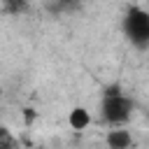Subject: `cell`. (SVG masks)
I'll return each mask as SVG.
<instances>
[{"mask_svg": "<svg viewBox=\"0 0 149 149\" xmlns=\"http://www.w3.org/2000/svg\"><path fill=\"white\" fill-rule=\"evenodd\" d=\"M114 95H123L119 84H112V86H107V88H105V98H114Z\"/></svg>", "mask_w": 149, "mask_h": 149, "instance_id": "obj_6", "label": "cell"}, {"mask_svg": "<svg viewBox=\"0 0 149 149\" xmlns=\"http://www.w3.org/2000/svg\"><path fill=\"white\" fill-rule=\"evenodd\" d=\"M133 100L126 95H114V98H102V119L112 126H121L130 119L133 114Z\"/></svg>", "mask_w": 149, "mask_h": 149, "instance_id": "obj_2", "label": "cell"}, {"mask_svg": "<svg viewBox=\"0 0 149 149\" xmlns=\"http://www.w3.org/2000/svg\"><path fill=\"white\" fill-rule=\"evenodd\" d=\"M107 149H133V135L126 128H112L105 135Z\"/></svg>", "mask_w": 149, "mask_h": 149, "instance_id": "obj_3", "label": "cell"}, {"mask_svg": "<svg viewBox=\"0 0 149 149\" xmlns=\"http://www.w3.org/2000/svg\"><path fill=\"white\" fill-rule=\"evenodd\" d=\"M23 119H26V123L30 126V123L37 119V112H35V109H30V107H26V109H23Z\"/></svg>", "mask_w": 149, "mask_h": 149, "instance_id": "obj_7", "label": "cell"}, {"mask_svg": "<svg viewBox=\"0 0 149 149\" xmlns=\"http://www.w3.org/2000/svg\"><path fill=\"white\" fill-rule=\"evenodd\" d=\"M68 123H70L72 130H84V128H88V123H91L88 109H86V107H72L70 114H68Z\"/></svg>", "mask_w": 149, "mask_h": 149, "instance_id": "obj_4", "label": "cell"}, {"mask_svg": "<svg viewBox=\"0 0 149 149\" xmlns=\"http://www.w3.org/2000/svg\"><path fill=\"white\" fill-rule=\"evenodd\" d=\"M123 30L137 49L149 47V14L144 9H140V7L128 9V14L123 19Z\"/></svg>", "mask_w": 149, "mask_h": 149, "instance_id": "obj_1", "label": "cell"}, {"mask_svg": "<svg viewBox=\"0 0 149 149\" xmlns=\"http://www.w3.org/2000/svg\"><path fill=\"white\" fill-rule=\"evenodd\" d=\"M5 12H9V14H21V12H26L28 9V2H23V0H5Z\"/></svg>", "mask_w": 149, "mask_h": 149, "instance_id": "obj_5", "label": "cell"}]
</instances>
